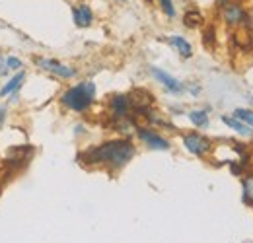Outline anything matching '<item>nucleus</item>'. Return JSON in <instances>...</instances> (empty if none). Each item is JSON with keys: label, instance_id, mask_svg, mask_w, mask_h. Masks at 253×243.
<instances>
[{"label": "nucleus", "instance_id": "1", "mask_svg": "<svg viewBox=\"0 0 253 243\" xmlns=\"http://www.w3.org/2000/svg\"><path fill=\"white\" fill-rule=\"evenodd\" d=\"M134 156V146L130 140L119 138V140H109L101 146H94L82 154L80 158L84 163L90 165H109L111 169H119L126 165Z\"/></svg>", "mask_w": 253, "mask_h": 243}, {"label": "nucleus", "instance_id": "2", "mask_svg": "<svg viewBox=\"0 0 253 243\" xmlns=\"http://www.w3.org/2000/svg\"><path fill=\"white\" fill-rule=\"evenodd\" d=\"M95 95V84L94 82H82L70 90H66L61 97L64 107L72 109V111H86L92 103H94Z\"/></svg>", "mask_w": 253, "mask_h": 243}, {"label": "nucleus", "instance_id": "3", "mask_svg": "<svg viewBox=\"0 0 253 243\" xmlns=\"http://www.w3.org/2000/svg\"><path fill=\"white\" fill-rule=\"evenodd\" d=\"M183 146H185L191 154H195V156H205V154L211 150V142H209L205 136L197 134V132L183 136Z\"/></svg>", "mask_w": 253, "mask_h": 243}, {"label": "nucleus", "instance_id": "4", "mask_svg": "<svg viewBox=\"0 0 253 243\" xmlns=\"http://www.w3.org/2000/svg\"><path fill=\"white\" fill-rule=\"evenodd\" d=\"M35 64H39L43 70L53 72V74H57V76H61V78H72V76L76 74L74 68L64 66V64H61V62L51 61V59H35Z\"/></svg>", "mask_w": 253, "mask_h": 243}, {"label": "nucleus", "instance_id": "5", "mask_svg": "<svg viewBox=\"0 0 253 243\" xmlns=\"http://www.w3.org/2000/svg\"><path fill=\"white\" fill-rule=\"evenodd\" d=\"M138 138L152 150H168L169 148V142L166 138H162L160 134L148 130V128H138Z\"/></svg>", "mask_w": 253, "mask_h": 243}, {"label": "nucleus", "instance_id": "6", "mask_svg": "<svg viewBox=\"0 0 253 243\" xmlns=\"http://www.w3.org/2000/svg\"><path fill=\"white\" fill-rule=\"evenodd\" d=\"M150 74L158 80L160 84H164V88L169 90L171 93H181V91H183V84L177 82V80H175L173 76H169L168 72H164V70H160L156 66H152V68H150Z\"/></svg>", "mask_w": 253, "mask_h": 243}, {"label": "nucleus", "instance_id": "7", "mask_svg": "<svg viewBox=\"0 0 253 243\" xmlns=\"http://www.w3.org/2000/svg\"><path fill=\"white\" fill-rule=\"evenodd\" d=\"M128 101H130V105H132L136 111H140V113H146V111H148V107L152 105L154 97H152L148 91L136 90V91H132V95L128 97Z\"/></svg>", "mask_w": 253, "mask_h": 243}, {"label": "nucleus", "instance_id": "8", "mask_svg": "<svg viewBox=\"0 0 253 243\" xmlns=\"http://www.w3.org/2000/svg\"><path fill=\"white\" fill-rule=\"evenodd\" d=\"M109 107H111V113L115 119H125L128 109H130V101L126 95H113L109 101Z\"/></svg>", "mask_w": 253, "mask_h": 243}, {"label": "nucleus", "instance_id": "9", "mask_svg": "<svg viewBox=\"0 0 253 243\" xmlns=\"http://www.w3.org/2000/svg\"><path fill=\"white\" fill-rule=\"evenodd\" d=\"M224 20H226L228 26H238V24H242L246 20V14L238 4H230L228 2V4H224Z\"/></svg>", "mask_w": 253, "mask_h": 243}, {"label": "nucleus", "instance_id": "10", "mask_svg": "<svg viewBox=\"0 0 253 243\" xmlns=\"http://www.w3.org/2000/svg\"><path fill=\"white\" fill-rule=\"evenodd\" d=\"M72 18H74V24H76L78 28H88V26L92 24V20H94V14H92L90 6L80 4V6H76V8L72 10Z\"/></svg>", "mask_w": 253, "mask_h": 243}, {"label": "nucleus", "instance_id": "11", "mask_svg": "<svg viewBox=\"0 0 253 243\" xmlns=\"http://www.w3.org/2000/svg\"><path fill=\"white\" fill-rule=\"evenodd\" d=\"M222 122L224 124H228L230 128H234L238 134H244V136H253V130L250 124H246L244 121H240V119H236V117H222Z\"/></svg>", "mask_w": 253, "mask_h": 243}, {"label": "nucleus", "instance_id": "12", "mask_svg": "<svg viewBox=\"0 0 253 243\" xmlns=\"http://www.w3.org/2000/svg\"><path fill=\"white\" fill-rule=\"evenodd\" d=\"M24 80H26V74H24V72L16 74L14 78H10V80H8V84H4V88L0 90V95H2V97H6V95H12V93H16V91L22 88Z\"/></svg>", "mask_w": 253, "mask_h": 243}, {"label": "nucleus", "instance_id": "13", "mask_svg": "<svg viewBox=\"0 0 253 243\" xmlns=\"http://www.w3.org/2000/svg\"><path fill=\"white\" fill-rule=\"evenodd\" d=\"M169 43L177 49V53H179L183 59H189L191 55H193V49H191L189 41H185L183 37H179V35H171V37H169Z\"/></svg>", "mask_w": 253, "mask_h": 243}, {"label": "nucleus", "instance_id": "14", "mask_svg": "<svg viewBox=\"0 0 253 243\" xmlns=\"http://www.w3.org/2000/svg\"><path fill=\"white\" fill-rule=\"evenodd\" d=\"M189 119L195 126H201V128H205V126L209 124V115H207V111H191Z\"/></svg>", "mask_w": 253, "mask_h": 243}, {"label": "nucleus", "instance_id": "15", "mask_svg": "<svg viewBox=\"0 0 253 243\" xmlns=\"http://www.w3.org/2000/svg\"><path fill=\"white\" fill-rule=\"evenodd\" d=\"M244 202L253 206V175H248L244 179Z\"/></svg>", "mask_w": 253, "mask_h": 243}, {"label": "nucleus", "instance_id": "16", "mask_svg": "<svg viewBox=\"0 0 253 243\" xmlns=\"http://www.w3.org/2000/svg\"><path fill=\"white\" fill-rule=\"evenodd\" d=\"M201 22H203V16L199 14V12H187L185 16H183V24L187 26V28H199L201 26Z\"/></svg>", "mask_w": 253, "mask_h": 243}, {"label": "nucleus", "instance_id": "17", "mask_svg": "<svg viewBox=\"0 0 253 243\" xmlns=\"http://www.w3.org/2000/svg\"><path fill=\"white\" fill-rule=\"evenodd\" d=\"M234 117L240 119V121H244L246 124H250V126H253V111H248V109H236Z\"/></svg>", "mask_w": 253, "mask_h": 243}, {"label": "nucleus", "instance_id": "18", "mask_svg": "<svg viewBox=\"0 0 253 243\" xmlns=\"http://www.w3.org/2000/svg\"><path fill=\"white\" fill-rule=\"evenodd\" d=\"M160 4H162V10L169 16V18H173L175 16V10H173V2L171 0H160Z\"/></svg>", "mask_w": 253, "mask_h": 243}, {"label": "nucleus", "instance_id": "19", "mask_svg": "<svg viewBox=\"0 0 253 243\" xmlns=\"http://www.w3.org/2000/svg\"><path fill=\"white\" fill-rule=\"evenodd\" d=\"M6 64H8V68H12V70H20V68H24L22 61L16 59V57H6Z\"/></svg>", "mask_w": 253, "mask_h": 243}, {"label": "nucleus", "instance_id": "20", "mask_svg": "<svg viewBox=\"0 0 253 243\" xmlns=\"http://www.w3.org/2000/svg\"><path fill=\"white\" fill-rule=\"evenodd\" d=\"M212 41H214V30L211 28V30H207V33H205V43H207V47H211Z\"/></svg>", "mask_w": 253, "mask_h": 243}, {"label": "nucleus", "instance_id": "21", "mask_svg": "<svg viewBox=\"0 0 253 243\" xmlns=\"http://www.w3.org/2000/svg\"><path fill=\"white\" fill-rule=\"evenodd\" d=\"M10 68H8V64H6V57H2L0 55V78L2 76H6V72H8Z\"/></svg>", "mask_w": 253, "mask_h": 243}, {"label": "nucleus", "instance_id": "22", "mask_svg": "<svg viewBox=\"0 0 253 243\" xmlns=\"http://www.w3.org/2000/svg\"><path fill=\"white\" fill-rule=\"evenodd\" d=\"M6 119V107H0V124Z\"/></svg>", "mask_w": 253, "mask_h": 243}, {"label": "nucleus", "instance_id": "23", "mask_svg": "<svg viewBox=\"0 0 253 243\" xmlns=\"http://www.w3.org/2000/svg\"><path fill=\"white\" fill-rule=\"evenodd\" d=\"M216 2H218V4H222V6H224V4H228L230 0H216Z\"/></svg>", "mask_w": 253, "mask_h": 243}, {"label": "nucleus", "instance_id": "24", "mask_svg": "<svg viewBox=\"0 0 253 243\" xmlns=\"http://www.w3.org/2000/svg\"><path fill=\"white\" fill-rule=\"evenodd\" d=\"M0 195H2V187H0Z\"/></svg>", "mask_w": 253, "mask_h": 243}, {"label": "nucleus", "instance_id": "25", "mask_svg": "<svg viewBox=\"0 0 253 243\" xmlns=\"http://www.w3.org/2000/svg\"><path fill=\"white\" fill-rule=\"evenodd\" d=\"M250 101H252V103H253V97H252V99H250Z\"/></svg>", "mask_w": 253, "mask_h": 243}, {"label": "nucleus", "instance_id": "26", "mask_svg": "<svg viewBox=\"0 0 253 243\" xmlns=\"http://www.w3.org/2000/svg\"><path fill=\"white\" fill-rule=\"evenodd\" d=\"M121 2H125V0H121Z\"/></svg>", "mask_w": 253, "mask_h": 243}]
</instances>
